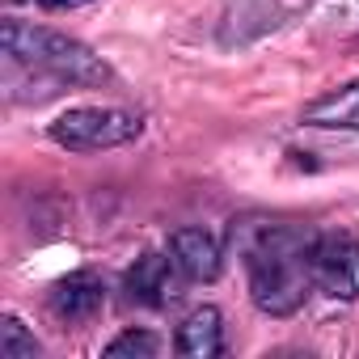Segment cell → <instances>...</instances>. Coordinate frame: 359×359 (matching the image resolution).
<instances>
[{
	"mask_svg": "<svg viewBox=\"0 0 359 359\" xmlns=\"http://www.w3.org/2000/svg\"><path fill=\"white\" fill-rule=\"evenodd\" d=\"M313 233L296 224H266V220H241L233 224V245L245 258L250 296L266 317H292L309 300L313 283Z\"/></svg>",
	"mask_w": 359,
	"mask_h": 359,
	"instance_id": "6da1fadb",
	"label": "cell"
},
{
	"mask_svg": "<svg viewBox=\"0 0 359 359\" xmlns=\"http://www.w3.org/2000/svg\"><path fill=\"white\" fill-rule=\"evenodd\" d=\"M0 47H5L9 64H26L34 72H47L60 85H106V81H114L110 64L102 55H93L85 43H76L60 30L34 26V22H22V18H5Z\"/></svg>",
	"mask_w": 359,
	"mask_h": 359,
	"instance_id": "7a4b0ae2",
	"label": "cell"
},
{
	"mask_svg": "<svg viewBox=\"0 0 359 359\" xmlns=\"http://www.w3.org/2000/svg\"><path fill=\"white\" fill-rule=\"evenodd\" d=\"M140 131H144V118L135 110H123V106H72L47 127V135L68 152L118 148V144L140 140Z\"/></svg>",
	"mask_w": 359,
	"mask_h": 359,
	"instance_id": "3957f363",
	"label": "cell"
},
{
	"mask_svg": "<svg viewBox=\"0 0 359 359\" xmlns=\"http://www.w3.org/2000/svg\"><path fill=\"white\" fill-rule=\"evenodd\" d=\"M313 283L334 296V300H355L359 296V241L346 233H321L309 254Z\"/></svg>",
	"mask_w": 359,
	"mask_h": 359,
	"instance_id": "277c9868",
	"label": "cell"
},
{
	"mask_svg": "<svg viewBox=\"0 0 359 359\" xmlns=\"http://www.w3.org/2000/svg\"><path fill=\"white\" fill-rule=\"evenodd\" d=\"M182 266H177L173 254H144L135 258V266L127 271V296L135 304H148V309H165L182 296Z\"/></svg>",
	"mask_w": 359,
	"mask_h": 359,
	"instance_id": "5b68a950",
	"label": "cell"
},
{
	"mask_svg": "<svg viewBox=\"0 0 359 359\" xmlns=\"http://www.w3.org/2000/svg\"><path fill=\"white\" fill-rule=\"evenodd\" d=\"M169 254L177 258V266L191 283H212L224 266V250L208 229H177L169 237Z\"/></svg>",
	"mask_w": 359,
	"mask_h": 359,
	"instance_id": "8992f818",
	"label": "cell"
},
{
	"mask_svg": "<svg viewBox=\"0 0 359 359\" xmlns=\"http://www.w3.org/2000/svg\"><path fill=\"white\" fill-rule=\"evenodd\" d=\"M106 304V283L93 271H72L51 287V313L60 321H89Z\"/></svg>",
	"mask_w": 359,
	"mask_h": 359,
	"instance_id": "52a82bcc",
	"label": "cell"
},
{
	"mask_svg": "<svg viewBox=\"0 0 359 359\" xmlns=\"http://www.w3.org/2000/svg\"><path fill=\"white\" fill-rule=\"evenodd\" d=\"M173 351L182 355V359H216L224 351V313L216 304L195 309L182 325H177Z\"/></svg>",
	"mask_w": 359,
	"mask_h": 359,
	"instance_id": "ba28073f",
	"label": "cell"
},
{
	"mask_svg": "<svg viewBox=\"0 0 359 359\" xmlns=\"http://www.w3.org/2000/svg\"><path fill=\"white\" fill-rule=\"evenodd\" d=\"M304 127H359V81L317 97L313 106H304L300 114Z\"/></svg>",
	"mask_w": 359,
	"mask_h": 359,
	"instance_id": "9c48e42d",
	"label": "cell"
},
{
	"mask_svg": "<svg viewBox=\"0 0 359 359\" xmlns=\"http://www.w3.org/2000/svg\"><path fill=\"white\" fill-rule=\"evenodd\" d=\"M309 22L334 34H351L359 30V0H317L309 9Z\"/></svg>",
	"mask_w": 359,
	"mask_h": 359,
	"instance_id": "30bf717a",
	"label": "cell"
},
{
	"mask_svg": "<svg viewBox=\"0 0 359 359\" xmlns=\"http://www.w3.org/2000/svg\"><path fill=\"white\" fill-rule=\"evenodd\" d=\"M39 355H43V346L22 325V317H13V313L0 317V359H39Z\"/></svg>",
	"mask_w": 359,
	"mask_h": 359,
	"instance_id": "8fae6325",
	"label": "cell"
},
{
	"mask_svg": "<svg viewBox=\"0 0 359 359\" xmlns=\"http://www.w3.org/2000/svg\"><path fill=\"white\" fill-rule=\"evenodd\" d=\"M106 359H156L161 355V338L148 330H123L114 342H106L102 351Z\"/></svg>",
	"mask_w": 359,
	"mask_h": 359,
	"instance_id": "7c38bea8",
	"label": "cell"
},
{
	"mask_svg": "<svg viewBox=\"0 0 359 359\" xmlns=\"http://www.w3.org/2000/svg\"><path fill=\"white\" fill-rule=\"evenodd\" d=\"M47 9H81V5H93V0H39Z\"/></svg>",
	"mask_w": 359,
	"mask_h": 359,
	"instance_id": "4fadbf2b",
	"label": "cell"
}]
</instances>
